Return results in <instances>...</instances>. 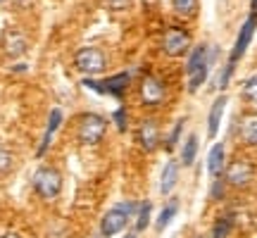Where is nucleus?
Here are the masks:
<instances>
[{
    "label": "nucleus",
    "mask_w": 257,
    "mask_h": 238,
    "mask_svg": "<svg viewBox=\"0 0 257 238\" xmlns=\"http://www.w3.org/2000/svg\"><path fill=\"white\" fill-rule=\"evenodd\" d=\"M186 72H188V91L195 93L200 88L205 79H207V72H210V53H207V46H195L188 55V64H186Z\"/></svg>",
    "instance_id": "f257e3e1"
},
{
    "label": "nucleus",
    "mask_w": 257,
    "mask_h": 238,
    "mask_svg": "<svg viewBox=\"0 0 257 238\" xmlns=\"http://www.w3.org/2000/svg\"><path fill=\"white\" fill-rule=\"evenodd\" d=\"M107 134V119L95 114V112H86L79 117V124H76V136L83 146H98Z\"/></svg>",
    "instance_id": "f03ea898"
},
{
    "label": "nucleus",
    "mask_w": 257,
    "mask_h": 238,
    "mask_svg": "<svg viewBox=\"0 0 257 238\" xmlns=\"http://www.w3.org/2000/svg\"><path fill=\"white\" fill-rule=\"evenodd\" d=\"M31 186L43 200H53L62 191V174L55 167H38L34 179H31Z\"/></svg>",
    "instance_id": "7ed1b4c3"
},
{
    "label": "nucleus",
    "mask_w": 257,
    "mask_h": 238,
    "mask_svg": "<svg viewBox=\"0 0 257 238\" xmlns=\"http://www.w3.org/2000/svg\"><path fill=\"white\" fill-rule=\"evenodd\" d=\"M134 210H136V202H119V205L110 207V212L100 221L102 236L112 238V236H117V233H121V231L126 229L128 217L134 214Z\"/></svg>",
    "instance_id": "20e7f679"
},
{
    "label": "nucleus",
    "mask_w": 257,
    "mask_h": 238,
    "mask_svg": "<svg viewBox=\"0 0 257 238\" xmlns=\"http://www.w3.org/2000/svg\"><path fill=\"white\" fill-rule=\"evenodd\" d=\"M105 55H102V50L98 48H81L76 55H74V67L79 69L81 74L86 76H95V74L105 72Z\"/></svg>",
    "instance_id": "39448f33"
},
{
    "label": "nucleus",
    "mask_w": 257,
    "mask_h": 238,
    "mask_svg": "<svg viewBox=\"0 0 257 238\" xmlns=\"http://www.w3.org/2000/svg\"><path fill=\"white\" fill-rule=\"evenodd\" d=\"M191 48V36L186 29H179V27H172L165 31V38H162V50L167 55L172 57H179V55H186V50Z\"/></svg>",
    "instance_id": "423d86ee"
},
{
    "label": "nucleus",
    "mask_w": 257,
    "mask_h": 238,
    "mask_svg": "<svg viewBox=\"0 0 257 238\" xmlns=\"http://www.w3.org/2000/svg\"><path fill=\"white\" fill-rule=\"evenodd\" d=\"M128 81H131L128 72H119V74H114V76H110V79H105V81H100V83L86 79V81H83V86H86V88H93V91H98V93H110V95L121 98V95H124V91H126Z\"/></svg>",
    "instance_id": "0eeeda50"
},
{
    "label": "nucleus",
    "mask_w": 257,
    "mask_h": 238,
    "mask_svg": "<svg viewBox=\"0 0 257 238\" xmlns=\"http://www.w3.org/2000/svg\"><path fill=\"white\" fill-rule=\"evenodd\" d=\"M252 176H255V167L248 160H236L226 167V181L233 188H245L252 181Z\"/></svg>",
    "instance_id": "6e6552de"
},
{
    "label": "nucleus",
    "mask_w": 257,
    "mask_h": 238,
    "mask_svg": "<svg viewBox=\"0 0 257 238\" xmlns=\"http://www.w3.org/2000/svg\"><path fill=\"white\" fill-rule=\"evenodd\" d=\"M255 29H257V15H250V17L245 19V24L240 27L238 38H236V43H233V50H231V57H229L231 64L238 62L240 57H243V53L248 50L250 41H252V34H255Z\"/></svg>",
    "instance_id": "1a4fd4ad"
},
{
    "label": "nucleus",
    "mask_w": 257,
    "mask_h": 238,
    "mask_svg": "<svg viewBox=\"0 0 257 238\" xmlns=\"http://www.w3.org/2000/svg\"><path fill=\"white\" fill-rule=\"evenodd\" d=\"M165 95H167V88L157 76L148 74L146 79L141 81V98H143L146 105H160V102L165 100Z\"/></svg>",
    "instance_id": "9d476101"
},
{
    "label": "nucleus",
    "mask_w": 257,
    "mask_h": 238,
    "mask_svg": "<svg viewBox=\"0 0 257 238\" xmlns=\"http://www.w3.org/2000/svg\"><path fill=\"white\" fill-rule=\"evenodd\" d=\"M138 143L146 153H153L157 146H160V129H157L155 119H146L141 122V129H138Z\"/></svg>",
    "instance_id": "9b49d317"
},
{
    "label": "nucleus",
    "mask_w": 257,
    "mask_h": 238,
    "mask_svg": "<svg viewBox=\"0 0 257 238\" xmlns=\"http://www.w3.org/2000/svg\"><path fill=\"white\" fill-rule=\"evenodd\" d=\"M3 48H5L8 55H22L27 50V38L17 29H8L5 36H3Z\"/></svg>",
    "instance_id": "f8f14e48"
},
{
    "label": "nucleus",
    "mask_w": 257,
    "mask_h": 238,
    "mask_svg": "<svg viewBox=\"0 0 257 238\" xmlns=\"http://www.w3.org/2000/svg\"><path fill=\"white\" fill-rule=\"evenodd\" d=\"M238 131H240V138H243L245 146H255L257 148V112L243 114Z\"/></svg>",
    "instance_id": "ddd939ff"
},
{
    "label": "nucleus",
    "mask_w": 257,
    "mask_h": 238,
    "mask_svg": "<svg viewBox=\"0 0 257 238\" xmlns=\"http://www.w3.org/2000/svg\"><path fill=\"white\" fill-rule=\"evenodd\" d=\"M224 107H226V95H219L217 100L212 102L210 107V117H207V136L214 138L217 131H219V124H221V114H224Z\"/></svg>",
    "instance_id": "4468645a"
},
{
    "label": "nucleus",
    "mask_w": 257,
    "mask_h": 238,
    "mask_svg": "<svg viewBox=\"0 0 257 238\" xmlns=\"http://www.w3.org/2000/svg\"><path fill=\"white\" fill-rule=\"evenodd\" d=\"M60 124H62V110H53L50 112V117H48V127H46V136H43V141H41V148H38V157L46 155L48 146H50V141H53V136H55V131L60 129Z\"/></svg>",
    "instance_id": "2eb2a0df"
},
{
    "label": "nucleus",
    "mask_w": 257,
    "mask_h": 238,
    "mask_svg": "<svg viewBox=\"0 0 257 238\" xmlns=\"http://www.w3.org/2000/svg\"><path fill=\"white\" fill-rule=\"evenodd\" d=\"M224 167H226V150L221 143H217V146H212L210 155H207V172L212 176H219L224 172Z\"/></svg>",
    "instance_id": "dca6fc26"
},
{
    "label": "nucleus",
    "mask_w": 257,
    "mask_h": 238,
    "mask_svg": "<svg viewBox=\"0 0 257 238\" xmlns=\"http://www.w3.org/2000/svg\"><path fill=\"white\" fill-rule=\"evenodd\" d=\"M176 181H179V165H176L174 160H169L162 169V176H160V193L167 195V193L174 191Z\"/></svg>",
    "instance_id": "f3484780"
},
{
    "label": "nucleus",
    "mask_w": 257,
    "mask_h": 238,
    "mask_svg": "<svg viewBox=\"0 0 257 238\" xmlns=\"http://www.w3.org/2000/svg\"><path fill=\"white\" fill-rule=\"evenodd\" d=\"M195 155H198V136L191 134V136L186 138L184 150H181V162H184L186 167H191L193 162H195Z\"/></svg>",
    "instance_id": "a211bd4d"
},
{
    "label": "nucleus",
    "mask_w": 257,
    "mask_h": 238,
    "mask_svg": "<svg viewBox=\"0 0 257 238\" xmlns=\"http://www.w3.org/2000/svg\"><path fill=\"white\" fill-rule=\"evenodd\" d=\"M179 212V200H169L167 202V207L162 212H160V217H157V231H165L167 226H169V221L174 219V214Z\"/></svg>",
    "instance_id": "6ab92c4d"
},
{
    "label": "nucleus",
    "mask_w": 257,
    "mask_h": 238,
    "mask_svg": "<svg viewBox=\"0 0 257 238\" xmlns=\"http://www.w3.org/2000/svg\"><path fill=\"white\" fill-rule=\"evenodd\" d=\"M172 8L181 17H193L195 10H198V0H172Z\"/></svg>",
    "instance_id": "aec40b11"
},
{
    "label": "nucleus",
    "mask_w": 257,
    "mask_h": 238,
    "mask_svg": "<svg viewBox=\"0 0 257 238\" xmlns=\"http://www.w3.org/2000/svg\"><path fill=\"white\" fill-rule=\"evenodd\" d=\"M150 212H153V205L150 200H143L138 205V214H136V231H143L150 221Z\"/></svg>",
    "instance_id": "412c9836"
},
{
    "label": "nucleus",
    "mask_w": 257,
    "mask_h": 238,
    "mask_svg": "<svg viewBox=\"0 0 257 238\" xmlns=\"http://www.w3.org/2000/svg\"><path fill=\"white\" fill-rule=\"evenodd\" d=\"M243 98L250 100L252 105H257V74H252L243 81Z\"/></svg>",
    "instance_id": "4be33fe9"
},
{
    "label": "nucleus",
    "mask_w": 257,
    "mask_h": 238,
    "mask_svg": "<svg viewBox=\"0 0 257 238\" xmlns=\"http://www.w3.org/2000/svg\"><path fill=\"white\" fill-rule=\"evenodd\" d=\"M231 229H233V219H231V217H221V219H217V224H214L212 238H226L231 233Z\"/></svg>",
    "instance_id": "5701e85b"
},
{
    "label": "nucleus",
    "mask_w": 257,
    "mask_h": 238,
    "mask_svg": "<svg viewBox=\"0 0 257 238\" xmlns=\"http://www.w3.org/2000/svg\"><path fill=\"white\" fill-rule=\"evenodd\" d=\"M15 167V157L5 146H0V174H8Z\"/></svg>",
    "instance_id": "b1692460"
},
{
    "label": "nucleus",
    "mask_w": 257,
    "mask_h": 238,
    "mask_svg": "<svg viewBox=\"0 0 257 238\" xmlns=\"http://www.w3.org/2000/svg\"><path fill=\"white\" fill-rule=\"evenodd\" d=\"M105 3V8L112 10V12H124L134 5V0H102Z\"/></svg>",
    "instance_id": "393cba45"
},
{
    "label": "nucleus",
    "mask_w": 257,
    "mask_h": 238,
    "mask_svg": "<svg viewBox=\"0 0 257 238\" xmlns=\"http://www.w3.org/2000/svg\"><path fill=\"white\" fill-rule=\"evenodd\" d=\"M181 129H184V119H179L176 127L172 129V134H169V138H167V143H165L167 150H172V148L176 146V141H179V136H181Z\"/></svg>",
    "instance_id": "a878e982"
},
{
    "label": "nucleus",
    "mask_w": 257,
    "mask_h": 238,
    "mask_svg": "<svg viewBox=\"0 0 257 238\" xmlns=\"http://www.w3.org/2000/svg\"><path fill=\"white\" fill-rule=\"evenodd\" d=\"M114 122H117L119 131H126V110L124 107H119V110L114 112Z\"/></svg>",
    "instance_id": "bb28decb"
},
{
    "label": "nucleus",
    "mask_w": 257,
    "mask_h": 238,
    "mask_svg": "<svg viewBox=\"0 0 257 238\" xmlns=\"http://www.w3.org/2000/svg\"><path fill=\"white\" fill-rule=\"evenodd\" d=\"M250 15H257V0H252V3H250Z\"/></svg>",
    "instance_id": "cd10ccee"
},
{
    "label": "nucleus",
    "mask_w": 257,
    "mask_h": 238,
    "mask_svg": "<svg viewBox=\"0 0 257 238\" xmlns=\"http://www.w3.org/2000/svg\"><path fill=\"white\" fill-rule=\"evenodd\" d=\"M0 238H22V236H19V233H12V231H10V233H3Z\"/></svg>",
    "instance_id": "c85d7f7f"
},
{
    "label": "nucleus",
    "mask_w": 257,
    "mask_h": 238,
    "mask_svg": "<svg viewBox=\"0 0 257 238\" xmlns=\"http://www.w3.org/2000/svg\"><path fill=\"white\" fill-rule=\"evenodd\" d=\"M3 3H8V0H0V5H3Z\"/></svg>",
    "instance_id": "c756f323"
},
{
    "label": "nucleus",
    "mask_w": 257,
    "mask_h": 238,
    "mask_svg": "<svg viewBox=\"0 0 257 238\" xmlns=\"http://www.w3.org/2000/svg\"><path fill=\"white\" fill-rule=\"evenodd\" d=\"M126 238H136V236H126Z\"/></svg>",
    "instance_id": "7c9ffc66"
},
{
    "label": "nucleus",
    "mask_w": 257,
    "mask_h": 238,
    "mask_svg": "<svg viewBox=\"0 0 257 238\" xmlns=\"http://www.w3.org/2000/svg\"><path fill=\"white\" fill-rule=\"evenodd\" d=\"M195 238H200V236H195Z\"/></svg>",
    "instance_id": "2f4dec72"
}]
</instances>
